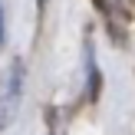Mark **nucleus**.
<instances>
[{
    "instance_id": "2",
    "label": "nucleus",
    "mask_w": 135,
    "mask_h": 135,
    "mask_svg": "<svg viewBox=\"0 0 135 135\" xmlns=\"http://www.w3.org/2000/svg\"><path fill=\"white\" fill-rule=\"evenodd\" d=\"M0 43H3V17H0Z\"/></svg>"
},
{
    "instance_id": "1",
    "label": "nucleus",
    "mask_w": 135,
    "mask_h": 135,
    "mask_svg": "<svg viewBox=\"0 0 135 135\" xmlns=\"http://www.w3.org/2000/svg\"><path fill=\"white\" fill-rule=\"evenodd\" d=\"M20 79H23V63H13V73H10V89H7V115L3 119H10L13 115V109H17V99H20Z\"/></svg>"
}]
</instances>
